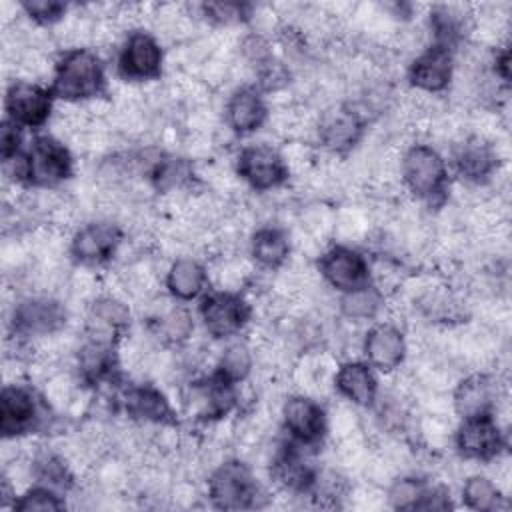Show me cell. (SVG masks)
<instances>
[{"mask_svg": "<svg viewBox=\"0 0 512 512\" xmlns=\"http://www.w3.org/2000/svg\"><path fill=\"white\" fill-rule=\"evenodd\" d=\"M500 388L492 374L474 372L462 378L452 396V406L460 418L480 416V414H494L498 410Z\"/></svg>", "mask_w": 512, "mask_h": 512, "instance_id": "cell-16", "label": "cell"}, {"mask_svg": "<svg viewBox=\"0 0 512 512\" xmlns=\"http://www.w3.org/2000/svg\"><path fill=\"white\" fill-rule=\"evenodd\" d=\"M318 270L322 278L342 294L370 282V266L366 258L350 246H334L326 250L320 256Z\"/></svg>", "mask_w": 512, "mask_h": 512, "instance_id": "cell-14", "label": "cell"}, {"mask_svg": "<svg viewBox=\"0 0 512 512\" xmlns=\"http://www.w3.org/2000/svg\"><path fill=\"white\" fill-rule=\"evenodd\" d=\"M66 324V308L50 296L20 300L12 312V330L20 338L52 336Z\"/></svg>", "mask_w": 512, "mask_h": 512, "instance_id": "cell-11", "label": "cell"}, {"mask_svg": "<svg viewBox=\"0 0 512 512\" xmlns=\"http://www.w3.org/2000/svg\"><path fill=\"white\" fill-rule=\"evenodd\" d=\"M20 6L30 20L42 26L60 22L68 12V4L58 0H28V2H22Z\"/></svg>", "mask_w": 512, "mask_h": 512, "instance_id": "cell-37", "label": "cell"}, {"mask_svg": "<svg viewBox=\"0 0 512 512\" xmlns=\"http://www.w3.org/2000/svg\"><path fill=\"white\" fill-rule=\"evenodd\" d=\"M72 176L70 150L54 136H36L16 158V180L34 188H54Z\"/></svg>", "mask_w": 512, "mask_h": 512, "instance_id": "cell-2", "label": "cell"}, {"mask_svg": "<svg viewBox=\"0 0 512 512\" xmlns=\"http://www.w3.org/2000/svg\"><path fill=\"white\" fill-rule=\"evenodd\" d=\"M42 422V402L24 384H6L0 394V432L4 440L36 430Z\"/></svg>", "mask_w": 512, "mask_h": 512, "instance_id": "cell-10", "label": "cell"}, {"mask_svg": "<svg viewBox=\"0 0 512 512\" xmlns=\"http://www.w3.org/2000/svg\"><path fill=\"white\" fill-rule=\"evenodd\" d=\"M198 312L206 332L214 338H232L250 320V304L232 290H216L206 294Z\"/></svg>", "mask_w": 512, "mask_h": 512, "instance_id": "cell-7", "label": "cell"}, {"mask_svg": "<svg viewBox=\"0 0 512 512\" xmlns=\"http://www.w3.org/2000/svg\"><path fill=\"white\" fill-rule=\"evenodd\" d=\"M208 284V272L196 258H178L166 272V288L172 298L188 302L204 294Z\"/></svg>", "mask_w": 512, "mask_h": 512, "instance_id": "cell-26", "label": "cell"}, {"mask_svg": "<svg viewBox=\"0 0 512 512\" xmlns=\"http://www.w3.org/2000/svg\"><path fill=\"white\" fill-rule=\"evenodd\" d=\"M32 468H34V476L38 478V482H42L50 488H68L72 484V476H70L66 462L52 452L38 454Z\"/></svg>", "mask_w": 512, "mask_h": 512, "instance_id": "cell-33", "label": "cell"}, {"mask_svg": "<svg viewBox=\"0 0 512 512\" xmlns=\"http://www.w3.org/2000/svg\"><path fill=\"white\" fill-rule=\"evenodd\" d=\"M252 364H254V358H252L250 346L246 342H232L222 350L214 372L224 380L238 384L246 380V376L252 370Z\"/></svg>", "mask_w": 512, "mask_h": 512, "instance_id": "cell-30", "label": "cell"}, {"mask_svg": "<svg viewBox=\"0 0 512 512\" xmlns=\"http://www.w3.org/2000/svg\"><path fill=\"white\" fill-rule=\"evenodd\" d=\"M106 90L104 66L90 48H70L54 66L50 92L66 102H86Z\"/></svg>", "mask_w": 512, "mask_h": 512, "instance_id": "cell-1", "label": "cell"}, {"mask_svg": "<svg viewBox=\"0 0 512 512\" xmlns=\"http://www.w3.org/2000/svg\"><path fill=\"white\" fill-rule=\"evenodd\" d=\"M54 94L36 82L16 80L4 96L6 120L24 128H40L52 114Z\"/></svg>", "mask_w": 512, "mask_h": 512, "instance_id": "cell-9", "label": "cell"}, {"mask_svg": "<svg viewBox=\"0 0 512 512\" xmlns=\"http://www.w3.org/2000/svg\"><path fill=\"white\" fill-rule=\"evenodd\" d=\"M458 174L472 184H482L498 172V150L484 138H468L454 154Z\"/></svg>", "mask_w": 512, "mask_h": 512, "instance_id": "cell-21", "label": "cell"}, {"mask_svg": "<svg viewBox=\"0 0 512 512\" xmlns=\"http://www.w3.org/2000/svg\"><path fill=\"white\" fill-rule=\"evenodd\" d=\"M118 368V356L114 342L92 338L84 342L78 350V372L82 380L90 386H98L106 380H112V374Z\"/></svg>", "mask_w": 512, "mask_h": 512, "instance_id": "cell-25", "label": "cell"}, {"mask_svg": "<svg viewBox=\"0 0 512 512\" xmlns=\"http://www.w3.org/2000/svg\"><path fill=\"white\" fill-rule=\"evenodd\" d=\"M200 10L206 20L220 26H230L246 18H252V8L248 4H238V2H210V4H202Z\"/></svg>", "mask_w": 512, "mask_h": 512, "instance_id": "cell-36", "label": "cell"}, {"mask_svg": "<svg viewBox=\"0 0 512 512\" xmlns=\"http://www.w3.org/2000/svg\"><path fill=\"white\" fill-rule=\"evenodd\" d=\"M334 386L354 406H372L378 396V380L368 362H344L334 372Z\"/></svg>", "mask_w": 512, "mask_h": 512, "instance_id": "cell-22", "label": "cell"}, {"mask_svg": "<svg viewBox=\"0 0 512 512\" xmlns=\"http://www.w3.org/2000/svg\"><path fill=\"white\" fill-rule=\"evenodd\" d=\"M454 444L460 456L466 460L492 462L502 454L506 440L496 416L480 414L462 418V424L454 434Z\"/></svg>", "mask_w": 512, "mask_h": 512, "instance_id": "cell-5", "label": "cell"}, {"mask_svg": "<svg viewBox=\"0 0 512 512\" xmlns=\"http://www.w3.org/2000/svg\"><path fill=\"white\" fill-rule=\"evenodd\" d=\"M66 504L56 492V488H50L46 484H38L34 488H28L24 494L14 498L12 508L18 512H40V510H62Z\"/></svg>", "mask_w": 512, "mask_h": 512, "instance_id": "cell-34", "label": "cell"}, {"mask_svg": "<svg viewBox=\"0 0 512 512\" xmlns=\"http://www.w3.org/2000/svg\"><path fill=\"white\" fill-rule=\"evenodd\" d=\"M0 152L6 164L22 154V128L10 120H4L0 128Z\"/></svg>", "mask_w": 512, "mask_h": 512, "instance_id": "cell-38", "label": "cell"}, {"mask_svg": "<svg viewBox=\"0 0 512 512\" xmlns=\"http://www.w3.org/2000/svg\"><path fill=\"white\" fill-rule=\"evenodd\" d=\"M250 254L256 264L268 270H278L290 256V240L284 230L274 226L258 228L250 240Z\"/></svg>", "mask_w": 512, "mask_h": 512, "instance_id": "cell-27", "label": "cell"}, {"mask_svg": "<svg viewBox=\"0 0 512 512\" xmlns=\"http://www.w3.org/2000/svg\"><path fill=\"white\" fill-rule=\"evenodd\" d=\"M162 48L146 30H132L118 54V74L126 82H148L162 74Z\"/></svg>", "mask_w": 512, "mask_h": 512, "instance_id": "cell-8", "label": "cell"}, {"mask_svg": "<svg viewBox=\"0 0 512 512\" xmlns=\"http://www.w3.org/2000/svg\"><path fill=\"white\" fill-rule=\"evenodd\" d=\"M130 326V308L116 296H98L88 312V330L92 338L112 342V336L122 334Z\"/></svg>", "mask_w": 512, "mask_h": 512, "instance_id": "cell-24", "label": "cell"}, {"mask_svg": "<svg viewBox=\"0 0 512 512\" xmlns=\"http://www.w3.org/2000/svg\"><path fill=\"white\" fill-rule=\"evenodd\" d=\"M362 132H364V122L360 114L348 106H338L324 112L318 124L320 142L330 152H346L354 148Z\"/></svg>", "mask_w": 512, "mask_h": 512, "instance_id": "cell-19", "label": "cell"}, {"mask_svg": "<svg viewBox=\"0 0 512 512\" xmlns=\"http://www.w3.org/2000/svg\"><path fill=\"white\" fill-rule=\"evenodd\" d=\"M270 474L280 488L294 494H310L318 476V472L304 460L294 442L276 452Z\"/></svg>", "mask_w": 512, "mask_h": 512, "instance_id": "cell-18", "label": "cell"}, {"mask_svg": "<svg viewBox=\"0 0 512 512\" xmlns=\"http://www.w3.org/2000/svg\"><path fill=\"white\" fill-rule=\"evenodd\" d=\"M156 326H158L160 336L174 344L184 342L194 330L192 316L184 308H170V310L162 312L156 320Z\"/></svg>", "mask_w": 512, "mask_h": 512, "instance_id": "cell-35", "label": "cell"}, {"mask_svg": "<svg viewBox=\"0 0 512 512\" xmlns=\"http://www.w3.org/2000/svg\"><path fill=\"white\" fill-rule=\"evenodd\" d=\"M194 176L192 164L184 158H158L150 170L154 186L162 192H170L188 184Z\"/></svg>", "mask_w": 512, "mask_h": 512, "instance_id": "cell-31", "label": "cell"}, {"mask_svg": "<svg viewBox=\"0 0 512 512\" xmlns=\"http://www.w3.org/2000/svg\"><path fill=\"white\" fill-rule=\"evenodd\" d=\"M406 336L392 322L374 324L364 336V356L380 372L396 370L406 358Z\"/></svg>", "mask_w": 512, "mask_h": 512, "instance_id": "cell-17", "label": "cell"}, {"mask_svg": "<svg viewBox=\"0 0 512 512\" xmlns=\"http://www.w3.org/2000/svg\"><path fill=\"white\" fill-rule=\"evenodd\" d=\"M122 242V230L112 222H88L70 240V256L82 266H100L112 260Z\"/></svg>", "mask_w": 512, "mask_h": 512, "instance_id": "cell-13", "label": "cell"}, {"mask_svg": "<svg viewBox=\"0 0 512 512\" xmlns=\"http://www.w3.org/2000/svg\"><path fill=\"white\" fill-rule=\"evenodd\" d=\"M266 116V102L252 86H242L228 98L226 122L236 134L256 132L266 122Z\"/></svg>", "mask_w": 512, "mask_h": 512, "instance_id": "cell-23", "label": "cell"}, {"mask_svg": "<svg viewBox=\"0 0 512 512\" xmlns=\"http://www.w3.org/2000/svg\"><path fill=\"white\" fill-rule=\"evenodd\" d=\"M124 408L130 418L158 424V426H176V412L170 406L168 398L154 388L152 384L132 386L124 392Z\"/></svg>", "mask_w": 512, "mask_h": 512, "instance_id": "cell-20", "label": "cell"}, {"mask_svg": "<svg viewBox=\"0 0 512 512\" xmlns=\"http://www.w3.org/2000/svg\"><path fill=\"white\" fill-rule=\"evenodd\" d=\"M400 178L404 188L418 200L432 202L444 196L448 170L440 152L428 144H412L400 160Z\"/></svg>", "mask_w": 512, "mask_h": 512, "instance_id": "cell-3", "label": "cell"}, {"mask_svg": "<svg viewBox=\"0 0 512 512\" xmlns=\"http://www.w3.org/2000/svg\"><path fill=\"white\" fill-rule=\"evenodd\" d=\"M208 496L220 510H244L258 506L262 488L248 464L226 460L212 470L208 478Z\"/></svg>", "mask_w": 512, "mask_h": 512, "instance_id": "cell-4", "label": "cell"}, {"mask_svg": "<svg viewBox=\"0 0 512 512\" xmlns=\"http://www.w3.org/2000/svg\"><path fill=\"white\" fill-rule=\"evenodd\" d=\"M382 304H384L382 290L368 282L356 290L342 294L340 312L344 318L352 322H362V320H372L380 312Z\"/></svg>", "mask_w": 512, "mask_h": 512, "instance_id": "cell-28", "label": "cell"}, {"mask_svg": "<svg viewBox=\"0 0 512 512\" xmlns=\"http://www.w3.org/2000/svg\"><path fill=\"white\" fill-rule=\"evenodd\" d=\"M462 500L470 510L478 512H494L504 508V492L500 486L482 474L468 476L462 486Z\"/></svg>", "mask_w": 512, "mask_h": 512, "instance_id": "cell-29", "label": "cell"}, {"mask_svg": "<svg viewBox=\"0 0 512 512\" xmlns=\"http://www.w3.org/2000/svg\"><path fill=\"white\" fill-rule=\"evenodd\" d=\"M428 484L414 476H404L392 482L388 490L390 506L396 510H420Z\"/></svg>", "mask_w": 512, "mask_h": 512, "instance_id": "cell-32", "label": "cell"}, {"mask_svg": "<svg viewBox=\"0 0 512 512\" xmlns=\"http://www.w3.org/2000/svg\"><path fill=\"white\" fill-rule=\"evenodd\" d=\"M282 422L296 446H314L328 428V418L318 400L306 394L288 396L282 404Z\"/></svg>", "mask_w": 512, "mask_h": 512, "instance_id": "cell-12", "label": "cell"}, {"mask_svg": "<svg viewBox=\"0 0 512 512\" xmlns=\"http://www.w3.org/2000/svg\"><path fill=\"white\" fill-rule=\"evenodd\" d=\"M238 176L258 192H268L288 180V164L284 156L268 144H250L238 152Z\"/></svg>", "mask_w": 512, "mask_h": 512, "instance_id": "cell-6", "label": "cell"}, {"mask_svg": "<svg viewBox=\"0 0 512 512\" xmlns=\"http://www.w3.org/2000/svg\"><path fill=\"white\" fill-rule=\"evenodd\" d=\"M454 76V54L452 48L442 44H432L424 52H420L410 68H408V80L414 88L438 94L444 92Z\"/></svg>", "mask_w": 512, "mask_h": 512, "instance_id": "cell-15", "label": "cell"}]
</instances>
